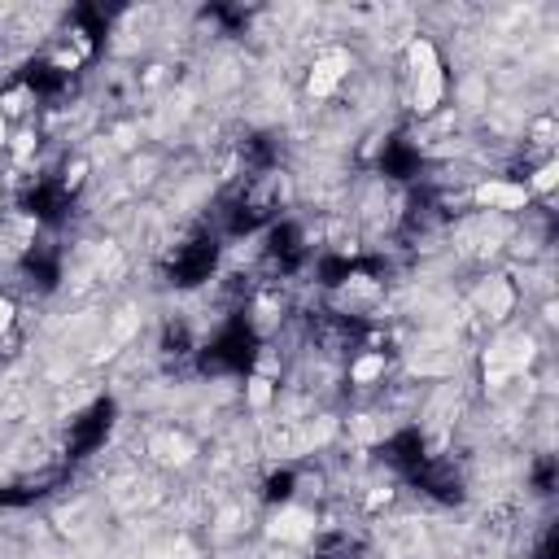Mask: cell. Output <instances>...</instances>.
I'll list each match as a JSON object with an SVG mask.
<instances>
[{
	"mask_svg": "<svg viewBox=\"0 0 559 559\" xmlns=\"http://www.w3.org/2000/svg\"><path fill=\"white\" fill-rule=\"evenodd\" d=\"M407 62H411V101L415 110H433L442 101V62H437V49L428 40H411L407 44Z\"/></svg>",
	"mask_w": 559,
	"mask_h": 559,
	"instance_id": "cell-1",
	"label": "cell"
},
{
	"mask_svg": "<svg viewBox=\"0 0 559 559\" xmlns=\"http://www.w3.org/2000/svg\"><path fill=\"white\" fill-rule=\"evenodd\" d=\"M346 70H350V53H341V49H332V53H324V57H315L311 79H306L311 97H332V92L341 88V79H346Z\"/></svg>",
	"mask_w": 559,
	"mask_h": 559,
	"instance_id": "cell-2",
	"label": "cell"
},
{
	"mask_svg": "<svg viewBox=\"0 0 559 559\" xmlns=\"http://www.w3.org/2000/svg\"><path fill=\"white\" fill-rule=\"evenodd\" d=\"M276 533L280 542H306L315 533V511H306V507H280L276 511Z\"/></svg>",
	"mask_w": 559,
	"mask_h": 559,
	"instance_id": "cell-3",
	"label": "cell"
},
{
	"mask_svg": "<svg viewBox=\"0 0 559 559\" xmlns=\"http://www.w3.org/2000/svg\"><path fill=\"white\" fill-rule=\"evenodd\" d=\"M477 201L490 210H520L529 201V188L525 184H503V180H490L477 188Z\"/></svg>",
	"mask_w": 559,
	"mask_h": 559,
	"instance_id": "cell-4",
	"label": "cell"
},
{
	"mask_svg": "<svg viewBox=\"0 0 559 559\" xmlns=\"http://www.w3.org/2000/svg\"><path fill=\"white\" fill-rule=\"evenodd\" d=\"M249 398L263 407V402H271V385H267V380H249Z\"/></svg>",
	"mask_w": 559,
	"mask_h": 559,
	"instance_id": "cell-5",
	"label": "cell"
},
{
	"mask_svg": "<svg viewBox=\"0 0 559 559\" xmlns=\"http://www.w3.org/2000/svg\"><path fill=\"white\" fill-rule=\"evenodd\" d=\"M9 324H14V302H5V297H0V332H5Z\"/></svg>",
	"mask_w": 559,
	"mask_h": 559,
	"instance_id": "cell-6",
	"label": "cell"
},
{
	"mask_svg": "<svg viewBox=\"0 0 559 559\" xmlns=\"http://www.w3.org/2000/svg\"><path fill=\"white\" fill-rule=\"evenodd\" d=\"M271 559H297L293 551H276V555H271Z\"/></svg>",
	"mask_w": 559,
	"mask_h": 559,
	"instance_id": "cell-7",
	"label": "cell"
},
{
	"mask_svg": "<svg viewBox=\"0 0 559 559\" xmlns=\"http://www.w3.org/2000/svg\"><path fill=\"white\" fill-rule=\"evenodd\" d=\"M0 145H5V114H0Z\"/></svg>",
	"mask_w": 559,
	"mask_h": 559,
	"instance_id": "cell-8",
	"label": "cell"
}]
</instances>
